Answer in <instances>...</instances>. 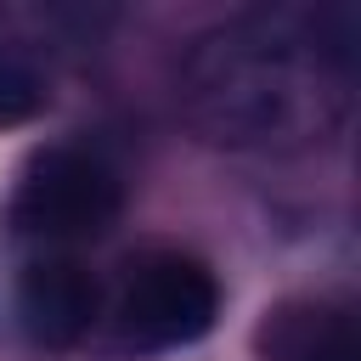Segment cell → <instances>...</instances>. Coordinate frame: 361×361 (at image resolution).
Segmentation results:
<instances>
[{
    "instance_id": "obj_1",
    "label": "cell",
    "mask_w": 361,
    "mask_h": 361,
    "mask_svg": "<svg viewBox=\"0 0 361 361\" xmlns=\"http://www.w3.org/2000/svg\"><path fill=\"white\" fill-rule=\"evenodd\" d=\"M350 6H259L209 28L180 62L186 118L226 147H299L350 118L355 102Z\"/></svg>"
},
{
    "instance_id": "obj_3",
    "label": "cell",
    "mask_w": 361,
    "mask_h": 361,
    "mask_svg": "<svg viewBox=\"0 0 361 361\" xmlns=\"http://www.w3.org/2000/svg\"><path fill=\"white\" fill-rule=\"evenodd\" d=\"M220 282L192 254H147L118 293V333L135 350H175L214 327Z\"/></svg>"
},
{
    "instance_id": "obj_6",
    "label": "cell",
    "mask_w": 361,
    "mask_h": 361,
    "mask_svg": "<svg viewBox=\"0 0 361 361\" xmlns=\"http://www.w3.org/2000/svg\"><path fill=\"white\" fill-rule=\"evenodd\" d=\"M45 102H51V90H45V79L34 73V62H23L17 51H0V130L28 124Z\"/></svg>"
},
{
    "instance_id": "obj_5",
    "label": "cell",
    "mask_w": 361,
    "mask_h": 361,
    "mask_svg": "<svg viewBox=\"0 0 361 361\" xmlns=\"http://www.w3.org/2000/svg\"><path fill=\"white\" fill-rule=\"evenodd\" d=\"M259 361H355V316L338 299H288L265 310Z\"/></svg>"
},
{
    "instance_id": "obj_4",
    "label": "cell",
    "mask_w": 361,
    "mask_h": 361,
    "mask_svg": "<svg viewBox=\"0 0 361 361\" xmlns=\"http://www.w3.org/2000/svg\"><path fill=\"white\" fill-rule=\"evenodd\" d=\"M96 305H102L96 276L68 254H45V259L23 265V276H17V322L39 350L79 344L96 322Z\"/></svg>"
},
{
    "instance_id": "obj_2",
    "label": "cell",
    "mask_w": 361,
    "mask_h": 361,
    "mask_svg": "<svg viewBox=\"0 0 361 361\" xmlns=\"http://www.w3.org/2000/svg\"><path fill=\"white\" fill-rule=\"evenodd\" d=\"M124 209V186L118 175L73 147H56L45 158L28 164V175L11 192V226L23 237H45V243H85L102 237Z\"/></svg>"
}]
</instances>
